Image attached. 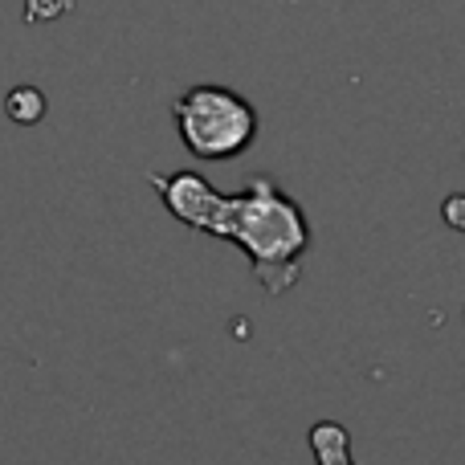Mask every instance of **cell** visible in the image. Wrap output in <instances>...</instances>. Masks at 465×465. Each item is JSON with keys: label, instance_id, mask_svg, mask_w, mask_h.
<instances>
[{"label": "cell", "instance_id": "cell-3", "mask_svg": "<svg viewBox=\"0 0 465 465\" xmlns=\"http://www.w3.org/2000/svg\"><path fill=\"white\" fill-rule=\"evenodd\" d=\"M306 441H311V453L319 465H355L351 461V433H347L339 420L314 425L311 433H306Z\"/></svg>", "mask_w": 465, "mask_h": 465}, {"label": "cell", "instance_id": "cell-2", "mask_svg": "<svg viewBox=\"0 0 465 465\" xmlns=\"http://www.w3.org/2000/svg\"><path fill=\"white\" fill-rule=\"evenodd\" d=\"M172 119L196 160H232L257 135V111L229 86H193L172 103Z\"/></svg>", "mask_w": 465, "mask_h": 465}, {"label": "cell", "instance_id": "cell-6", "mask_svg": "<svg viewBox=\"0 0 465 465\" xmlns=\"http://www.w3.org/2000/svg\"><path fill=\"white\" fill-rule=\"evenodd\" d=\"M445 221H450V229H458V232H465V193H458V196H450L445 201Z\"/></svg>", "mask_w": 465, "mask_h": 465}, {"label": "cell", "instance_id": "cell-5", "mask_svg": "<svg viewBox=\"0 0 465 465\" xmlns=\"http://www.w3.org/2000/svg\"><path fill=\"white\" fill-rule=\"evenodd\" d=\"M70 13V0H25V21L29 25H45L57 16Z\"/></svg>", "mask_w": 465, "mask_h": 465}, {"label": "cell", "instance_id": "cell-4", "mask_svg": "<svg viewBox=\"0 0 465 465\" xmlns=\"http://www.w3.org/2000/svg\"><path fill=\"white\" fill-rule=\"evenodd\" d=\"M5 114L16 127H33V123L45 119V94L37 86H13L5 94Z\"/></svg>", "mask_w": 465, "mask_h": 465}, {"label": "cell", "instance_id": "cell-1", "mask_svg": "<svg viewBox=\"0 0 465 465\" xmlns=\"http://www.w3.org/2000/svg\"><path fill=\"white\" fill-rule=\"evenodd\" d=\"M147 184L160 193L168 213L196 232L225 237L249 257L265 294L294 290L302 257L311 249V225L298 201H290L270 176H249L245 193L225 196L196 172H152Z\"/></svg>", "mask_w": 465, "mask_h": 465}]
</instances>
